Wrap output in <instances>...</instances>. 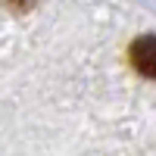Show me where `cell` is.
<instances>
[{"label": "cell", "mask_w": 156, "mask_h": 156, "mask_svg": "<svg viewBox=\"0 0 156 156\" xmlns=\"http://www.w3.org/2000/svg\"><path fill=\"white\" fill-rule=\"evenodd\" d=\"M128 59H131L134 72H140L144 78H156V34H144L137 41H131Z\"/></svg>", "instance_id": "1"}]
</instances>
